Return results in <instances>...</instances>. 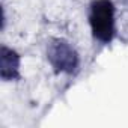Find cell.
I'll list each match as a JSON object with an SVG mask.
<instances>
[{
    "instance_id": "cell-1",
    "label": "cell",
    "mask_w": 128,
    "mask_h": 128,
    "mask_svg": "<svg viewBox=\"0 0 128 128\" xmlns=\"http://www.w3.org/2000/svg\"><path fill=\"white\" fill-rule=\"evenodd\" d=\"M90 26L95 38L108 42L114 33V8L110 0H96L90 9Z\"/></svg>"
},
{
    "instance_id": "cell-2",
    "label": "cell",
    "mask_w": 128,
    "mask_h": 128,
    "mask_svg": "<svg viewBox=\"0 0 128 128\" xmlns=\"http://www.w3.org/2000/svg\"><path fill=\"white\" fill-rule=\"evenodd\" d=\"M50 54H51L50 57H51L53 63H54L57 68H60V70H65V68L71 70V68L76 66V53L65 42L56 44L51 48V53Z\"/></svg>"
}]
</instances>
